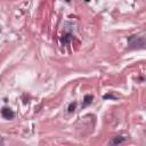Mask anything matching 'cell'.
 <instances>
[{
    "label": "cell",
    "mask_w": 146,
    "mask_h": 146,
    "mask_svg": "<svg viewBox=\"0 0 146 146\" xmlns=\"http://www.w3.org/2000/svg\"><path fill=\"white\" fill-rule=\"evenodd\" d=\"M129 49H141L145 46V38L141 35H131L128 38Z\"/></svg>",
    "instance_id": "cell-1"
},
{
    "label": "cell",
    "mask_w": 146,
    "mask_h": 146,
    "mask_svg": "<svg viewBox=\"0 0 146 146\" xmlns=\"http://www.w3.org/2000/svg\"><path fill=\"white\" fill-rule=\"evenodd\" d=\"M1 115H2L5 119H7V120H11V119H14L15 113H14V111H13L11 108H9V107H2V110H1Z\"/></svg>",
    "instance_id": "cell-2"
},
{
    "label": "cell",
    "mask_w": 146,
    "mask_h": 146,
    "mask_svg": "<svg viewBox=\"0 0 146 146\" xmlns=\"http://www.w3.org/2000/svg\"><path fill=\"white\" fill-rule=\"evenodd\" d=\"M124 140H125L124 137H122V136H116V137H114V138L110 141V144H111V145H117V144L123 143Z\"/></svg>",
    "instance_id": "cell-3"
},
{
    "label": "cell",
    "mask_w": 146,
    "mask_h": 146,
    "mask_svg": "<svg viewBox=\"0 0 146 146\" xmlns=\"http://www.w3.org/2000/svg\"><path fill=\"white\" fill-rule=\"evenodd\" d=\"M92 99H94L92 95H86V96H84V99H83V104H82V106L84 107V106H87V105L91 104Z\"/></svg>",
    "instance_id": "cell-4"
},
{
    "label": "cell",
    "mask_w": 146,
    "mask_h": 146,
    "mask_svg": "<svg viewBox=\"0 0 146 146\" xmlns=\"http://www.w3.org/2000/svg\"><path fill=\"white\" fill-rule=\"evenodd\" d=\"M103 98H104V99H114V100H115V99H116V96H113L112 94H106V95L103 96Z\"/></svg>",
    "instance_id": "cell-5"
},
{
    "label": "cell",
    "mask_w": 146,
    "mask_h": 146,
    "mask_svg": "<svg viewBox=\"0 0 146 146\" xmlns=\"http://www.w3.org/2000/svg\"><path fill=\"white\" fill-rule=\"evenodd\" d=\"M75 106H76V103L75 102L74 103H71L70 106H68V112H73L75 110Z\"/></svg>",
    "instance_id": "cell-6"
},
{
    "label": "cell",
    "mask_w": 146,
    "mask_h": 146,
    "mask_svg": "<svg viewBox=\"0 0 146 146\" xmlns=\"http://www.w3.org/2000/svg\"><path fill=\"white\" fill-rule=\"evenodd\" d=\"M0 143H1V141H0Z\"/></svg>",
    "instance_id": "cell-7"
}]
</instances>
